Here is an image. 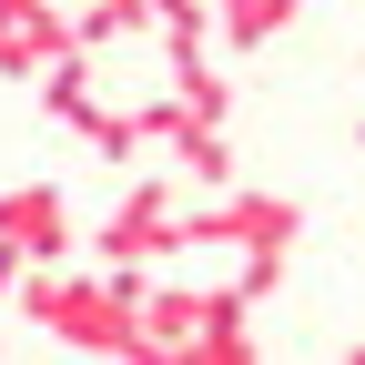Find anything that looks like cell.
Masks as SVG:
<instances>
[{"label": "cell", "instance_id": "cell-2", "mask_svg": "<svg viewBox=\"0 0 365 365\" xmlns=\"http://www.w3.org/2000/svg\"><path fill=\"white\" fill-rule=\"evenodd\" d=\"M0 244L31 254V264H61V254H71V203H61V182H11V193H0Z\"/></svg>", "mask_w": 365, "mask_h": 365}, {"label": "cell", "instance_id": "cell-4", "mask_svg": "<svg viewBox=\"0 0 365 365\" xmlns=\"http://www.w3.org/2000/svg\"><path fill=\"white\" fill-rule=\"evenodd\" d=\"M153 41H163V71H182V61H203V31H213V11L203 0H153V21H143Z\"/></svg>", "mask_w": 365, "mask_h": 365}, {"label": "cell", "instance_id": "cell-5", "mask_svg": "<svg viewBox=\"0 0 365 365\" xmlns=\"http://www.w3.org/2000/svg\"><path fill=\"white\" fill-rule=\"evenodd\" d=\"M81 143L102 153V163H143V153H153V132H143V112H122V102H91Z\"/></svg>", "mask_w": 365, "mask_h": 365}, {"label": "cell", "instance_id": "cell-3", "mask_svg": "<svg viewBox=\"0 0 365 365\" xmlns=\"http://www.w3.org/2000/svg\"><path fill=\"white\" fill-rule=\"evenodd\" d=\"M213 31H223V51H264V41H284L304 21V0H203Z\"/></svg>", "mask_w": 365, "mask_h": 365}, {"label": "cell", "instance_id": "cell-1", "mask_svg": "<svg viewBox=\"0 0 365 365\" xmlns=\"http://www.w3.org/2000/svg\"><path fill=\"white\" fill-rule=\"evenodd\" d=\"M173 213H182L173 182H132V203H122L91 244H102L112 264H173Z\"/></svg>", "mask_w": 365, "mask_h": 365}, {"label": "cell", "instance_id": "cell-6", "mask_svg": "<svg viewBox=\"0 0 365 365\" xmlns=\"http://www.w3.org/2000/svg\"><path fill=\"white\" fill-rule=\"evenodd\" d=\"M21 274H31V254H11V244H0V304H11V284H21Z\"/></svg>", "mask_w": 365, "mask_h": 365}]
</instances>
